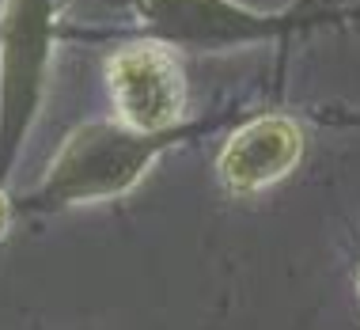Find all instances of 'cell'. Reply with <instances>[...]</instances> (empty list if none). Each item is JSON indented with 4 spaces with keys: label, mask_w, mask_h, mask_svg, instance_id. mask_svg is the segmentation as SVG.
<instances>
[{
    "label": "cell",
    "mask_w": 360,
    "mask_h": 330,
    "mask_svg": "<svg viewBox=\"0 0 360 330\" xmlns=\"http://www.w3.org/2000/svg\"><path fill=\"white\" fill-rule=\"evenodd\" d=\"M236 110L186 118L167 129H137L125 122H80L61 141L42 182L15 198V212H61L76 205H99L137 190L155 163L182 144L236 122Z\"/></svg>",
    "instance_id": "1"
},
{
    "label": "cell",
    "mask_w": 360,
    "mask_h": 330,
    "mask_svg": "<svg viewBox=\"0 0 360 330\" xmlns=\"http://www.w3.org/2000/svg\"><path fill=\"white\" fill-rule=\"evenodd\" d=\"M118 4L129 8L148 38L198 53L243 50V46L281 42L292 34L360 23V4L323 8L307 0L288 4L281 12H262L243 0H118Z\"/></svg>",
    "instance_id": "2"
},
{
    "label": "cell",
    "mask_w": 360,
    "mask_h": 330,
    "mask_svg": "<svg viewBox=\"0 0 360 330\" xmlns=\"http://www.w3.org/2000/svg\"><path fill=\"white\" fill-rule=\"evenodd\" d=\"M61 34V0L0 4V190H8L42 114L53 46Z\"/></svg>",
    "instance_id": "3"
},
{
    "label": "cell",
    "mask_w": 360,
    "mask_h": 330,
    "mask_svg": "<svg viewBox=\"0 0 360 330\" xmlns=\"http://www.w3.org/2000/svg\"><path fill=\"white\" fill-rule=\"evenodd\" d=\"M106 91L118 110V122L137 129H167L186 122L190 80L179 61V50L160 38H129L106 57Z\"/></svg>",
    "instance_id": "4"
},
{
    "label": "cell",
    "mask_w": 360,
    "mask_h": 330,
    "mask_svg": "<svg viewBox=\"0 0 360 330\" xmlns=\"http://www.w3.org/2000/svg\"><path fill=\"white\" fill-rule=\"evenodd\" d=\"M304 156V129L277 110L243 114L217 152V179L228 193H262L296 171Z\"/></svg>",
    "instance_id": "5"
},
{
    "label": "cell",
    "mask_w": 360,
    "mask_h": 330,
    "mask_svg": "<svg viewBox=\"0 0 360 330\" xmlns=\"http://www.w3.org/2000/svg\"><path fill=\"white\" fill-rule=\"evenodd\" d=\"M12 217H15V201L8 198V190H0V236L8 231V224H12Z\"/></svg>",
    "instance_id": "6"
},
{
    "label": "cell",
    "mask_w": 360,
    "mask_h": 330,
    "mask_svg": "<svg viewBox=\"0 0 360 330\" xmlns=\"http://www.w3.org/2000/svg\"><path fill=\"white\" fill-rule=\"evenodd\" d=\"M356 293H360V274H356Z\"/></svg>",
    "instance_id": "7"
}]
</instances>
